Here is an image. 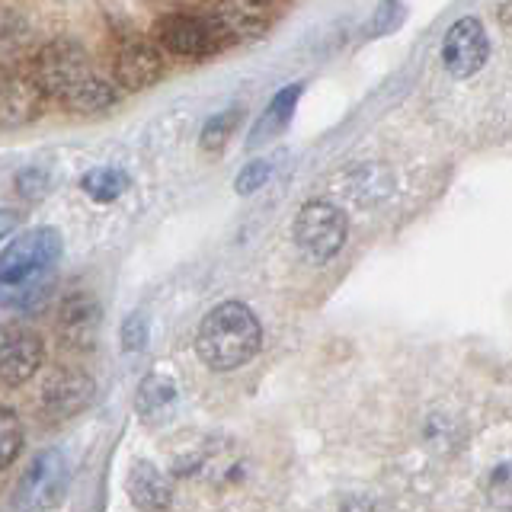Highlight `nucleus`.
Masks as SVG:
<instances>
[{"instance_id":"17","label":"nucleus","mask_w":512,"mask_h":512,"mask_svg":"<svg viewBox=\"0 0 512 512\" xmlns=\"http://www.w3.org/2000/svg\"><path fill=\"white\" fill-rule=\"evenodd\" d=\"M80 186H84V192L96 202H112L128 189V176L112 167H100V170H90L84 180H80Z\"/></svg>"},{"instance_id":"12","label":"nucleus","mask_w":512,"mask_h":512,"mask_svg":"<svg viewBox=\"0 0 512 512\" xmlns=\"http://www.w3.org/2000/svg\"><path fill=\"white\" fill-rule=\"evenodd\" d=\"M93 378L84 372H58L52 381L45 384L42 407L52 420H68V416L87 410L93 404Z\"/></svg>"},{"instance_id":"20","label":"nucleus","mask_w":512,"mask_h":512,"mask_svg":"<svg viewBox=\"0 0 512 512\" xmlns=\"http://www.w3.org/2000/svg\"><path fill=\"white\" fill-rule=\"evenodd\" d=\"M269 164L266 160H253V164H247L244 170H240V176H237V192L240 196H247V192H253V189H260L266 180H269Z\"/></svg>"},{"instance_id":"16","label":"nucleus","mask_w":512,"mask_h":512,"mask_svg":"<svg viewBox=\"0 0 512 512\" xmlns=\"http://www.w3.org/2000/svg\"><path fill=\"white\" fill-rule=\"evenodd\" d=\"M298 96H301V84H292V87H285V90H279L276 96H272V103H269V109H266V116L260 119V125H256V135H250V148H253V144L269 141L288 119H292Z\"/></svg>"},{"instance_id":"19","label":"nucleus","mask_w":512,"mask_h":512,"mask_svg":"<svg viewBox=\"0 0 512 512\" xmlns=\"http://www.w3.org/2000/svg\"><path fill=\"white\" fill-rule=\"evenodd\" d=\"M20 448H23V423L16 420L13 410H4V416H0V464L10 468L13 458L20 455Z\"/></svg>"},{"instance_id":"2","label":"nucleus","mask_w":512,"mask_h":512,"mask_svg":"<svg viewBox=\"0 0 512 512\" xmlns=\"http://www.w3.org/2000/svg\"><path fill=\"white\" fill-rule=\"evenodd\" d=\"M263 346V327L244 301H224L205 314L196 333V352L212 372H234Z\"/></svg>"},{"instance_id":"22","label":"nucleus","mask_w":512,"mask_h":512,"mask_svg":"<svg viewBox=\"0 0 512 512\" xmlns=\"http://www.w3.org/2000/svg\"><path fill=\"white\" fill-rule=\"evenodd\" d=\"M122 346L128 352L144 349V317L141 314H132V317L125 320V327H122Z\"/></svg>"},{"instance_id":"5","label":"nucleus","mask_w":512,"mask_h":512,"mask_svg":"<svg viewBox=\"0 0 512 512\" xmlns=\"http://www.w3.org/2000/svg\"><path fill=\"white\" fill-rule=\"evenodd\" d=\"M205 20L215 26L221 42H247L266 32L269 0H208Z\"/></svg>"},{"instance_id":"3","label":"nucleus","mask_w":512,"mask_h":512,"mask_svg":"<svg viewBox=\"0 0 512 512\" xmlns=\"http://www.w3.org/2000/svg\"><path fill=\"white\" fill-rule=\"evenodd\" d=\"M61 256L58 231L42 228L29 231L20 240L4 250V263H0V282H4V295L20 292V308L29 301V292H42V279L52 272V266Z\"/></svg>"},{"instance_id":"13","label":"nucleus","mask_w":512,"mask_h":512,"mask_svg":"<svg viewBox=\"0 0 512 512\" xmlns=\"http://www.w3.org/2000/svg\"><path fill=\"white\" fill-rule=\"evenodd\" d=\"M64 484H68V461H64L61 452L52 448V452H42L36 461L29 464L26 477L20 480V490L29 496V503L45 506L64 490Z\"/></svg>"},{"instance_id":"6","label":"nucleus","mask_w":512,"mask_h":512,"mask_svg":"<svg viewBox=\"0 0 512 512\" xmlns=\"http://www.w3.org/2000/svg\"><path fill=\"white\" fill-rule=\"evenodd\" d=\"M487 52H490V42H487L484 23L474 20V16H464V20L452 23V29L445 32L442 64L452 77L464 80V77H471L484 68Z\"/></svg>"},{"instance_id":"7","label":"nucleus","mask_w":512,"mask_h":512,"mask_svg":"<svg viewBox=\"0 0 512 512\" xmlns=\"http://www.w3.org/2000/svg\"><path fill=\"white\" fill-rule=\"evenodd\" d=\"M157 39L170 55H180V58H205V55H212L218 45H224L212 23L199 20V16H189V13H173L167 20H160Z\"/></svg>"},{"instance_id":"9","label":"nucleus","mask_w":512,"mask_h":512,"mask_svg":"<svg viewBox=\"0 0 512 512\" xmlns=\"http://www.w3.org/2000/svg\"><path fill=\"white\" fill-rule=\"evenodd\" d=\"M112 74H116V84L128 93L148 90L164 74V55L151 42H128L119 48Z\"/></svg>"},{"instance_id":"10","label":"nucleus","mask_w":512,"mask_h":512,"mask_svg":"<svg viewBox=\"0 0 512 512\" xmlns=\"http://www.w3.org/2000/svg\"><path fill=\"white\" fill-rule=\"evenodd\" d=\"M48 96L42 90V84L36 77H26V74H7L4 80V96H0V112H4V125L7 128H20L36 122L45 106H48Z\"/></svg>"},{"instance_id":"21","label":"nucleus","mask_w":512,"mask_h":512,"mask_svg":"<svg viewBox=\"0 0 512 512\" xmlns=\"http://www.w3.org/2000/svg\"><path fill=\"white\" fill-rule=\"evenodd\" d=\"M506 500H500V506H509L512 509V464H500V468L493 471L490 477V496L496 500V496H503Z\"/></svg>"},{"instance_id":"11","label":"nucleus","mask_w":512,"mask_h":512,"mask_svg":"<svg viewBox=\"0 0 512 512\" xmlns=\"http://www.w3.org/2000/svg\"><path fill=\"white\" fill-rule=\"evenodd\" d=\"M100 304H96L87 292L68 295L58 311V336L68 349H90L100 333Z\"/></svg>"},{"instance_id":"14","label":"nucleus","mask_w":512,"mask_h":512,"mask_svg":"<svg viewBox=\"0 0 512 512\" xmlns=\"http://www.w3.org/2000/svg\"><path fill=\"white\" fill-rule=\"evenodd\" d=\"M128 496H132L138 509H164L173 500V487L154 464L138 461L132 474H128Z\"/></svg>"},{"instance_id":"15","label":"nucleus","mask_w":512,"mask_h":512,"mask_svg":"<svg viewBox=\"0 0 512 512\" xmlns=\"http://www.w3.org/2000/svg\"><path fill=\"white\" fill-rule=\"evenodd\" d=\"M176 404V381H170L167 375H151L141 381L138 397H135V407L141 413V420H160L167 416L170 407Z\"/></svg>"},{"instance_id":"4","label":"nucleus","mask_w":512,"mask_h":512,"mask_svg":"<svg viewBox=\"0 0 512 512\" xmlns=\"http://www.w3.org/2000/svg\"><path fill=\"white\" fill-rule=\"evenodd\" d=\"M292 234H295L298 250L308 256V260L324 263L343 250L346 234H349V218L343 208H336L333 202L314 199L295 215Z\"/></svg>"},{"instance_id":"23","label":"nucleus","mask_w":512,"mask_h":512,"mask_svg":"<svg viewBox=\"0 0 512 512\" xmlns=\"http://www.w3.org/2000/svg\"><path fill=\"white\" fill-rule=\"evenodd\" d=\"M496 16H500V26L512 36V0H506V4L500 7V13H496Z\"/></svg>"},{"instance_id":"18","label":"nucleus","mask_w":512,"mask_h":512,"mask_svg":"<svg viewBox=\"0 0 512 512\" xmlns=\"http://www.w3.org/2000/svg\"><path fill=\"white\" fill-rule=\"evenodd\" d=\"M240 122V109H231V112H218L215 119H208V125L202 128V151L208 154H218L224 144H228L231 132Z\"/></svg>"},{"instance_id":"8","label":"nucleus","mask_w":512,"mask_h":512,"mask_svg":"<svg viewBox=\"0 0 512 512\" xmlns=\"http://www.w3.org/2000/svg\"><path fill=\"white\" fill-rule=\"evenodd\" d=\"M42 365V340L39 333H32L26 327H4L0 336V378L4 388H16L26 384Z\"/></svg>"},{"instance_id":"1","label":"nucleus","mask_w":512,"mask_h":512,"mask_svg":"<svg viewBox=\"0 0 512 512\" xmlns=\"http://www.w3.org/2000/svg\"><path fill=\"white\" fill-rule=\"evenodd\" d=\"M32 77L42 90L74 112H100L116 103V87L93 68V61L80 45L58 39L48 42L32 61Z\"/></svg>"}]
</instances>
